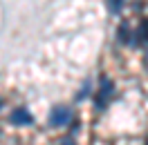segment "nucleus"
<instances>
[{"label":"nucleus","instance_id":"obj_2","mask_svg":"<svg viewBox=\"0 0 148 145\" xmlns=\"http://www.w3.org/2000/svg\"><path fill=\"white\" fill-rule=\"evenodd\" d=\"M9 121L14 125H29V123H32V114H29L25 107H20V109H16V112H11Z\"/></svg>","mask_w":148,"mask_h":145},{"label":"nucleus","instance_id":"obj_3","mask_svg":"<svg viewBox=\"0 0 148 145\" xmlns=\"http://www.w3.org/2000/svg\"><path fill=\"white\" fill-rule=\"evenodd\" d=\"M112 91V83L108 78H103L101 81V96H99V109H103V103H106V96Z\"/></svg>","mask_w":148,"mask_h":145},{"label":"nucleus","instance_id":"obj_1","mask_svg":"<svg viewBox=\"0 0 148 145\" xmlns=\"http://www.w3.org/2000/svg\"><path fill=\"white\" fill-rule=\"evenodd\" d=\"M70 118H72V112L67 107H56L54 112H52V116H49V123L54 127H61V125H65V123H70Z\"/></svg>","mask_w":148,"mask_h":145},{"label":"nucleus","instance_id":"obj_5","mask_svg":"<svg viewBox=\"0 0 148 145\" xmlns=\"http://www.w3.org/2000/svg\"><path fill=\"white\" fill-rule=\"evenodd\" d=\"M63 145H74V143L70 141V138H65V141H63Z\"/></svg>","mask_w":148,"mask_h":145},{"label":"nucleus","instance_id":"obj_4","mask_svg":"<svg viewBox=\"0 0 148 145\" xmlns=\"http://www.w3.org/2000/svg\"><path fill=\"white\" fill-rule=\"evenodd\" d=\"M121 5H123V0H108V9H110L112 14H119Z\"/></svg>","mask_w":148,"mask_h":145}]
</instances>
